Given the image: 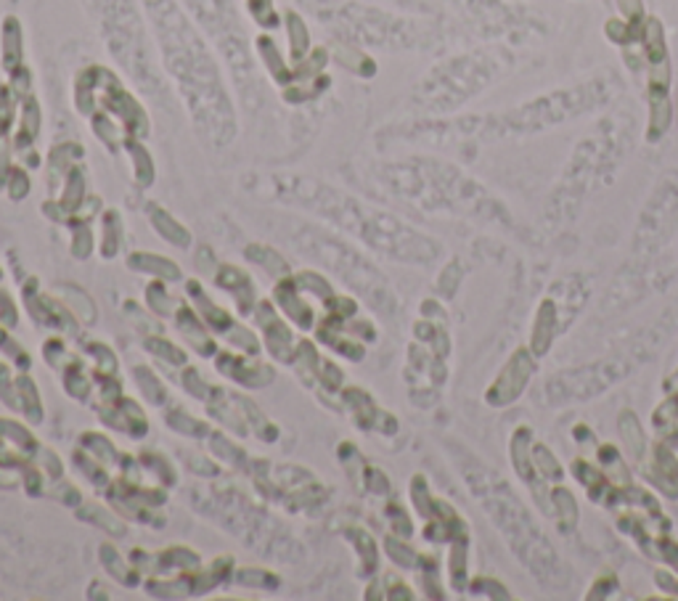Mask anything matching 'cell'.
<instances>
[{"label": "cell", "mask_w": 678, "mask_h": 601, "mask_svg": "<svg viewBox=\"0 0 678 601\" xmlns=\"http://www.w3.org/2000/svg\"><path fill=\"white\" fill-rule=\"evenodd\" d=\"M146 8L155 22L165 66L184 93L194 122L215 146H225L234 135V112L215 59L175 0H146Z\"/></svg>", "instance_id": "6da1fadb"}, {"label": "cell", "mask_w": 678, "mask_h": 601, "mask_svg": "<svg viewBox=\"0 0 678 601\" xmlns=\"http://www.w3.org/2000/svg\"><path fill=\"white\" fill-rule=\"evenodd\" d=\"M591 588L596 591H588L586 599H610L617 594V575L615 572H604L596 577V583H591Z\"/></svg>", "instance_id": "30bf717a"}, {"label": "cell", "mask_w": 678, "mask_h": 601, "mask_svg": "<svg viewBox=\"0 0 678 601\" xmlns=\"http://www.w3.org/2000/svg\"><path fill=\"white\" fill-rule=\"evenodd\" d=\"M95 11H98L101 30L106 35V43H109L112 54L123 61L125 69H130V75L144 88H155V61H152V54L146 48V35H144V27H141V19L135 14L133 0H98Z\"/></svg>", "instance_id": "3957f363"}, {"label": "cell", "mask_w": 678, "mask_h": 601, "mask_svg": "<svg viewBox=\"0 0 678 601\" xmlns=\"http://www.w3.org/2000/svg\"><path fill=\"white\" fill-rule=\"evenodd\" d=\"M644 466V477L652 482L665 498H678V456L676 448L654 440L649 446L647 458L642 461Z\"/></svg>", "instance_id": "52a82bcc"}, {"label": "cell", "mask_w": 678, "mask_h": 601, "mask_svg": "<svg viewBox=\"0 0 678 601\" xmlns=\"http://www.w3.org/2000/svg\"><path fill=\"white\" fill-rule=\"evenodd\" d=\"M654 583H660L671 596H678V577L673 570H660L654 572Z\"/></svg>", "instance_id": "8fae6325"}, {"label": "cell", "mask_w": 678, "mask_h": 601, "mask_svg": "<svg viewBox=\"0 0 678 601\" xmlns=\"http://www.w3.org/2000/svg\"><path fill=\"white\" fill-rule=\"evenodd\" d=\"M194 5V11L199 14V22L207 30L215 35V40L220 43V48L225 51L228 64L236 72L249 69V56H247V43L239 32V22L236 14L231 8V0H188Z\"/></svg>", "instance_id": "5b68a950"}, {"label": "cell", "mask_w": 678, "mask_h": 601, "mask_svg": "<svg viewBox=\"0 0 678 601\" xmlns=\"http://www.w3.org/2000/svg\"><path fill=\"white\" fill-rule=\"evenodd\" d=\"M617 429H620V440H623V446H625V453H628L631 464L642 466V461L647 458L649 443H647V435H644V429H642V424H639V416H636V414H633L631 408L620 411Z\"/></svg>", "instance_id": "9c48e42d"}, {"label": "cell", "mask_w": 678, "mask_h": 601, "mask_svg": "<svg viewBox=\"0 0 678 601\" xmlns=\"http://www.w3.org/2000/svg\"><path fill=\"white\" fill-rule=\"evenodd\" d=\"M535 374V356L530 347H520L509 363L501 368V374L495 376V382L491 385V390H485V403L494 408H506L514 400H520V395L524 387L530 385Z\"/></svg>", "instance_id": "8992f818"}, {"label": "cell", "mask_w": 678, "mask_h": 601, "mask_svg": "<svg viewBox=\"0 0 678 601\" xmlns=\"http://www.w3.org/2000/svg\"><path fill=\"white\" fill-rule=\"evenodd\" d=\"M464 480H469L472 493L477 496L480 506L494 519L495 530L509 543L514 556L523 562L527 570L533 572L543 586H562L564 565L554 551L546 533L535 525L530 511L523 501L514 496L509 482L477 458L472 466H464Z\"/></svg>", "instance_id": "7a4b0ae2"}, {"label": "cell", "mask_w": 678, "mask_h": 601, "mask_svg": "<svg viewBox=\"0 0 678 601\" xmlns=\"http://www.w3.org/2000/svg\"><path fill=\"white\" fill-rule=\"evenodd\" d=\"M652 429H654V440L678 448V390L665 392L660 406L652 411Z\"/></svg>", "instance_id": "ba28073f"}, {"label": "cell", "mask_w": 678, "mask_h": 601, "mask_svg": "<svg viewBox=\"0 0 678 601\" xmlns=\"http://www.w3.org/2000/svg\"><path fill=\"white\" fill-rule=\"evenodd\" d=\"M631 366L623 358H604L588 363L581 368L559 371L554 379L546 382V392L552 403H570V400H591L599 392L613 387L615 382L625 379Z\"/></svg>", "instance_id": "277c9868"}]
</instances>
